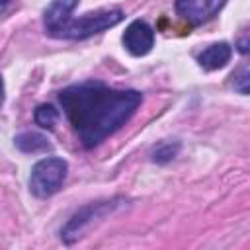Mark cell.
I'll return each mask as SVG.
<instances>
[{
    "label": "cell",
    "mask_w": 250,
    "mask_h": 250,
    "mask_svg": "<svg viewBox=\"0 0 250 250\" xmlns=\"http://www.w3.org/2000/svg\"><path fill=\"white\" fill-rule=\"evenodd\" d=\"M4 104V82H2V78H0V105Z\"/></svg>",
    "instance_id": "cell-13"
},
{
    "label": "cell",
    "mask_w": 250,
    "mask_h": 250,
    "mask_svg": "<svg viewBox=\"0 0 250 250\" xmlns=\"http://www.w3.org/2000/svg\"><path fill=\"white\" fill-rule=\"evenodd\" d=\"M33 119L41 129L51 131V129H55V125L59 121V109L51 104H41V105H37V109L33 113Z\"/></svg>",
    "instance_id": "cell-9"
},
{
    "label": "cell",
    "mask_w": 250,
    "mask_h": 250,
    "mask_svg": "<svg viewBox=\"0 0 250 250\" xmlns=\"http://www.w3.org/2000/svg\"><path fill=\"white\" fill-rule=\"evenodd\" d=\"M14 145L21 152H31V154H35V152H47L51 148L47 137H43L41 133H31V131H25V133L18 135L14 139Z\"/></svg>",
    "instance_id": "cell-8"
},
{
    "label": "cell",
    "mask_w": 250,
    "mask_h": 250,
    "mask_svg": "<svg viewBox=\"0 0 250 250\" xmlns=\"http://www.w3.org/2000/svg\"><path fill=\"white\" fill-rule=\"evenodd\" d=\"M59 102L86 148L98 146L123 127L143 102L137 90H117L104 82H82L64 88Z\"/></svg>",
    "instance_id": "cell-1"
},
{
    "label": "cell",
    "mask_w": 250,
    "mask_h": 250,
    "mask_svg": "<svg viewBox=\"0 0 250 250\" xmlns=\"http://www.w3.org/2000/svg\"><path fill=\"white\" fill-rule=\"evenodd\" d=\"M227 0H178L176 12L193 25L205 23L219 14Z\"/></svg>",
    "instance_id": "cell-4"
},
{
    "label": "cell",
    "mask_w": 250,
    "mask_h": 250,
    "mask_svg": "<svg viewBox=\"0 0 250 250\" xmlns=\"http://www.w3.org/2000/svg\"><path fill=\"white\" fill-rule=\"evenodd\" d=\"M66 162L57 156H47L35 162L29 174V191L35 197H49L57 193L66 178Z\"/></svg>",
    "instance_id": "cell-3"
},
{
    "label": "cell",
    "mask_w": 250,
    "mask_h": 250,
    "mask_svg": "<svg viewBox=\"0 0 250 250\" xmlns=\"http://www.w3.org/2000/svg\"><path fill=\"white\" fill-rule=\"evenodd\" d=\"M78 0H53L45 14H43V23H45V31L53 37V33L70 18L72 10L76 8Z\"/></svg>",
    "instance_id": "cell-6"
},
{
    "label": "cell",
    "mask_w": 250,
    "mask_h": 250,
    "mask_svg": "<svg viewBox=\"0 0 250 250\" xmlns=\"http://www.w3.org/2000/svg\"><path fill=\"white\" fill-rule=\"evenodd\" d=\"M176 152H178V145L172 146V143H162V145L152 152V160H154V162H168V160H172V158L176 156Z\"/></svg>",
    "instance_id": "cell-10"
},
{
    "label": "cell",
    "mask_w": 250,
    "mask_h": 250,
    "mask_svg": "<svg viewBox=\"0 0 250 250\" xmlns=\"http://www.w3.org/2000/svg\"><path fill=\"white\" fill-rule=\"evenodd\" d=\"M121 10H98L82 14L80 18H68L55 33L53 37L59 39H86L96 33H102L104 29H109L117 25L123 20Z\"/></svg>",
    "instance_id": "cell-2"
},
{
    "label": "cell",
    "mask_w": 250,
    "mask_h": 250,
    "mask_svg": "<svg viewBox=\"0 0 250 250\" xmlns=\"http://www.w3.org/2000/svg\"><path fill=\"white\" fill-rule=\"evenodd\" d=\"M123 45H125V49L133 57L146 55L152 49V45H154V31H152V27L146 21H143V20L131 21L129 27L123 33Z\"/></svg>",
    "instance_id": "cell-5"
},
{
    "label": "cell",
    "mask_w": 250,
    "mask_h": 250,
    "mask_svg": "<svg viewBox=\"0 0 250 250\" xmlns=\"http://www.w3.org/2000/svg\"><path fill=\"white\" fill-rule=\"evenodd\" d=\"M12 2H14V0H0V14H2V12H6V10L10 8V4H12Z\"/></svg>",
    "instance_id": "cell-12"
},
{
    "label": "cell",
    "mask_w": 250,
    "mask_h": 250,
    "mask_svg": "<svg viewBox=\"0 0 250 250\" xmlns=\"http://www.w3.org/2000/svg\"><path fill=\"white\" fill-rule=\"evenodd\" d=\"M234 80H232V86H234V90H238L240 94H248V82H250V74H248V70L246 68H240L234 76H232Z\"/></svg>",
    "instance_id": "cell-11"
},
{
    "label": "cell",
    "mask_w": 250,
    "mask_h": 250,
    "mask_svg": "<svg viewBox=\"0 0 250 250\" xmlns=\"http://www.w3.org/2000/svg\"><path fill=\"white\" fill-rule=\"evenodd\" d=\"M230 55H232L230 45L221 41V43H215V45L207 47L197 57V61H199V66L203 70H217V68H223L230 61Z\"/></svg>",
    "instance_id": "cell-7"
}]
</instances>
